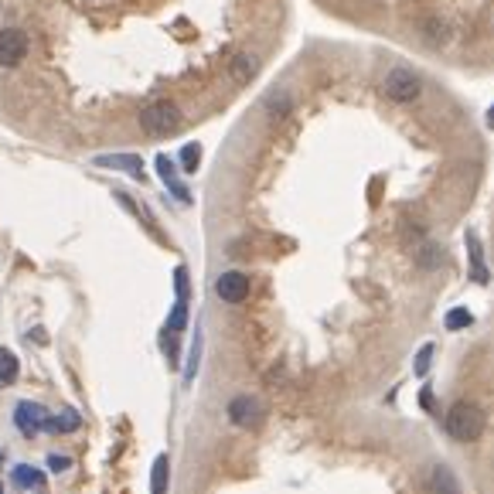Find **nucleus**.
Here are the masks:
<instances>
[{
	"label": "nucleus",
	"instance_id": "1",
	"mask_svg": "<svg viewBox=\"0 0 494 494\" xmlns=\"http://www.w3.org/2000/svg\"><path fill=\"white\" fill-rule=\"evenodd\" d=\"M484 426H488L484 409L471 399H457L447 409V416H444V433H447L450 440H457V444H474V440H480Z\"/></svg>",
	"mask_w": 494,
	"mask_h": 494
},
{
	"label": "nucleus",
	"instance_id": "2",
	"mask_svg": "<svg viewBox=\"0 0 494 494\" xmlns=\"http://www.w3.org/2000/svg\"><path fill=\"white\" fill-rule=\"evenodd\" d=\"M181 126V109L170 99H157L140 109V130L151 133V137H168Z\"/></svg>",
	"mask_w": 494,
	"mask_h": 494
},
{
	"label": "nucleus",
	"instance_id": "3",
	"mask_svg": "<svg viewBox=\"0 0 494 494\" xmlns=\"http://www.w3.org/2000/svg\"><path fill=\"white\" fill-rule=\"evenodd\" d=\"M382 93H386L392 103L409 106V103H416L419 96H423V78H419V72H413L409 65H396V69H389L386 72Z\"/></svg>",
	"mask_w": 494,
	"mask_h": 494
},
{
	"label": "nucleus",
	"instance_id": "4",
	"mask_svg": "<svg viewBox=\"0 0 494 494\" xmlns=\"http://www.w3.org/2000/svg\"><path fill=\"white\" fill-rule=\"evenodd\" d=\"M263 402L256 399V396H249V392H239V396H232L229 406H225V416H229L232 426H242V430H249V426H256L260 419H263Z\"/></svg>",
	"mask_w": 494,
	"mask_h": 494
},
{
	"label": "nucleus",
	"instance_id": "5",
	"mask_svg": "<svg viewBox=\"0 0 494 494\" xmlns=\"http://www.w3.org/2000/svg\"><path fill=\"white\" fill-rule=\"evenodd\" d=\"M419 488H423V494H461V480L453 474V467H447V463H433V467L423 471Z\"/></svg>",
	"mask_w": 494,
	"mask_h": 494
},
{
	"label": "nucleus",
	"instance_id": "6",
	"mask_svg": "<svg viewBox=\"0 0 494 494\" xmlns=\"http://www.w3.org/2000/svg\"><path fill=\"white\" fill-rule=\"evenodd\" d=\"M45 423H48L45 406H38V402H32V399H24V402H17L14 406V426L24 433L28 440L45 430Z\"/></svg>",
	"mask_w": 494,
	"mask_h": 494
},
{
	"label": "nucleus",
	"instance_id": "7",
	"mask_svg": "<svg viewBox=\"0 0 494 494\" xmlns=\"http://www.w3.org/2000/svg\"><path fill=\"white\" fill-rule=\"evenodd\" d=\"M24 55H28V38H24V32L4 28V32H0V69H14V65L24 62Z\"/></svg>",
	"mask_w": 494,
	"mask_h": 494
},
{
	"label": "nucleus",
	"instance_id": "8",
	"mask_svg": "<svg viewBox=\"0 0 494 494\" xmlns=\"http://www.w3.org/2000/svg\"><path fill=\"white\" fill-rule=\"evenodd\" d=\"M215 294H218V300H225V304H242L249 297V277L246 273H239V270L222 273V277L215 279Z\"/></svg>",
	"mask_w": 494,
	"mask_h": 494
},
{
	"label": "nucleus",
	"instance_id": "9",
	"mask_svg": "<svg viewBox=\"0 0 494 494\" xmlns=\"http://www.w3.org/2000/svg\"><path fill=\"white\" fill-rule=\"evenodd\" d=\"M93 164L96 168L124 170V174H133L137 181H143V160H140L137 154H99Z\"/></svg>",
	"mask_w": 494,
	"mask_h": 494
},
{
	"label": "nucleus",
	"instance_id": "10",
	"mask_svg": "<svg viewBox=\"0 0 494 494\" xmlns=\"http://www.w3.org/2000/svg\"><path fill=\"white\" fill-rule=\"evenodd\" d=\"M413 263H416L419 270H426V273H433V270H440V266L447 263V256H444V249L436 246L433 239H419L416 252H413Z\"/></svg>",
	"mask_w": 494,
	"mask_h": 494
},
{
	"label": "nucleus",
	"instance_id": "11",
	"mask_svg": "<svg viewBox=\"0 0 494 494\" xmlns=\"http://www.w3.org/2000/svg\"><path fill=\"white\" fill-rule=\"evenodd\" d=\"M154 168H157V174H160V181H164V185L170 188V195L188 205V201H191V191H188V188L181 185V181H178V174H174V164H170V157L160 154L154 160Z\"/></svg>",
	"mask_w": 494,
	"mask_h": 494
},
{
	"label": "nucleus",
	"instance_id": "12",
	"mask_svg": "<svg viewBox=\"0 0 494 494\" xmlns=\"http://www.w3.org/2000/svg\"><path fill=\"white\" fill-rule=\"evenodd\" d=\"M467 252H471V279H474V283H488L491 273H488V266H484V249H480V239L474 232H467Z\"/></svg>",
	"mask_w": 494,
	"mask_h": 494
},
{
	"label": "nucleus",
	"instance_id": "13",
	"mask_svg": "<svg viewBox=\"0 0 494 494\" xmlns=\"http://www.w3.org/2000/svg\"><path fill=\"white\" fill-rule=\"evenodd\" d=\"M290 109H294V96L283 93V89H277V93L266 96V116L273 120V124H279V120H287L290 116Z\"/></svg>",
	"mask_w": 494,
	"mask_h": 494
},
{
	"label": "nucleus",
	"instance_id": "14",
	"mask_svg": "<svg viewBox=\"0 0 494 494\" xmlns=\"http://www.w3.org/2000/svg\"><path fill=\"white\" fill-rule=\"evenodd\" d=\"M11 478H14L17 491H34V488L45 484V474L38 467H32V463H17L14 471H11Z\"/></svg>",
	"mask_w": 494,
	"mask_h": 494
},
{
	"label": "nucleus",
	"instance_id": "15",
	"mask_svg": "<svg viewBox=\"0 0 494 494\" xmlns=\"http://www.w3.org/2000/svg\"><path fill=\"white\" fill-rule=\"evenodd\" d=\"M21 375V361L14 358L11 348H0V389H11Z\"/></svg>",
	"mask_w": 494,
	"mask_h": 494
},
{
	"label": "nucleus",
	"instance_id": "16",
	"mask_svg": "<svg viewBox=\"0 0 494 494\" xmlns=\"http://www.w3.org/2000/svg\"><path fill=\"white\" fill-rule=\"evenodd\" d=\"M170 480V457L168 453H157L154 471H151V494H168Z\"/></svg>",
	"mask_w": 494,
	"mask_h": 494
},
{
	"label": "nucleus",
	"instance_id": "17",
	"mask_svg": "<svg viewBox=\"0 0 494 494\" xmlns=\"http://www.w3.org/2000/svg\"><path fill=\"white\" fill-rule=\"evenodd\" d=\"M78 423H82V416H78V409H65V413H59V416L51 419L48 416L45 430L48 433H76Z\"/></svg>",
	"mask_w": 494,
	"mask_h": 494
},
{
	"label": "nucleus",
	"instance_id": "18",
	"mask_svg": "<svg viewBox=\"0 0 494 494\" xmlns=\"http://www.w3.org/2000/svg\"><path fill=\"white\" fill-rule=\"evenodd\" d=\"M444 325H447V331H463V327L474 325V314H471L467 307H453V310H447Z\"/></svg>",
	"mask_w": 494,
	"mask_h": 494
},
{
	"label": "nucleus",
	"instance_id": "19",
	"mask_svg": "<svg viewBox=\"0 0 494 494\" xmlns=\"http://www.w3.org/2000/svg\"><path fill=\"white\" fill-rule=\"evenodd\" d=\"M232 76L239 78V82H249V78L256 76V59L252 55H235L232 59Z\"/></svg>",
	"mask_w": 494,
	"mask_h": 494
},
{
	"label": "nucleus",
	"instance_id": "20",
	"mask_svg": "<svg viewBox=\"0 0 494 494\" xmlns=\"http://www.w3.org/2000/svg\"><path fill=\"white\" fill-rule=\"evenodd\" d=\"M185 327H188V300H178L174 310H170L168 327H164V331H170V334H181Z\"/></svg>",
	"mask_w": 494,
	"mask_h": 494
},
{
	"label": "nucleus",
	"instance_id": "21",
	"mask_svg": "<svg viewBox=\"0 0 494 494\" xmlns=\"http://www.w3.org/2000/svg\"><path fill=\"white\" fill-rule=\"evenodd\" d=\"M198 361H201V331H195V341H191V355H188V365H185V382L191 386L195 375H198Z\"/></svg>",
	"mask_w": 494,
	"mask_h": 494
},
{
	"label": "nucleus",
	"instance_id": "22",
	"mask_svg": "<svg viewBox=\"0 0 494 494\" xmlns=\"http://www.w3.org/2000/svg\"><path fill=\"white\" fill-rule=\"evenodd\" d=\"M433 352H436L433 344H423V348L416 352V358H413V371H416L419 379H423V375H430V369H433Z\"/></svg>",
	"mask_w": 494,
	"mask_h": 494
},
{
	"label": "nucleus",
	"instance_id": "23",
	"mask_svg": "<svg viewBox=\"0 0 494 494\" xmlns=\"http://www.w3.org/2000/svg\"><path fill=\"white\" fill-rule=\"evenodd\" d=\"M201 164V143H188V147H181V168L188 170V174H195Z\"/></svg>",
	"mask_w": 494,
	"mask_h": 494
},
{
	"label": "nucleus",
	"instance_id": "24",
	"mask_svg": "<svg viewBox=\"0 0 494 494\" xmlns=\"http://www.w3.org/2000/svg\"><path fill=\"white\" fill-rule=\"evenodd\" d=\"M174 287H178V300H188L191 287H188V270L185 266H178V270H174Z\"/></svg>",
	"mask_w": 494,
	"mask_h": 494
},
{
	"label": "nucleus",
	"instance_id": "25",
	"mask_svg": "<svg viewBox=\"0 0 494 494\" xmlns=\"http://www.w3.org/2000/svg\"><path fill=\"white\" fill-rule=\"evenodd\" d=\"M423 28H426V34H430L433 41H447V38H450V28H444V24H436V21H426Z\"/></svg>",
	"mask_w": 494,
	"mask_h": 494
},
{
	"label": "nucleus",
	"instance_id": "26",
	"mask_svg": "<svg viewBox=\"0 0 494 494\" xmlns=\"http://www.w3.org/2000/svg\"><path fill=\"white\" fill-rule=\"evenodd\" d=\"M69 467H72L69 457H59V453H51V457H48V471H69Z\"/></svg>",
	"mask_w": 494,
	"mask_h": 494
},
{
	"label": "nucleus",
	"instance_id": "27",
	"mask_svg": "<svg viewBox=\"0 0 494 494\" xmlns=\"http://www.w3.org/2000/svg\"><path fill=\"white\" fill-rule=\"evenodd\" d=\"M32 341H34V344H45V331H41V327H34V331H32Z\"/></svg>",
	"mask_w": 494,
	"mask_h": 494
},
{
	"label": "nucleus",
	"instance_id": "28",
	"mask_svg": "<svg viewBox=\"0 0 494 494\" xmlns=\"http://www.w3.org/2000/svg\"><path fill=\"white\" fill-rule=\"evenodd\" d=\"M488 120H491V124H494V109H491V113H488Z\"/></svg>",
	"mask_w": 494,
	"mask_h": 494
},
{
	"label": "nucleus",
	"instance_id": "29",
	"mask_svg": "<svg viewBox=\"0 0 494 494\" xmlns=\"http://www.w3.org/2000/svg\"><path fill=\"white\" fill-rule=\"evenodd\" d=\"M0 494H4V484H0Z\"/></svg>",
	"mask_w": 494,
	"mask_h": 494
}]
</instances>
